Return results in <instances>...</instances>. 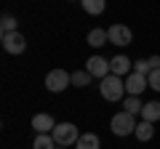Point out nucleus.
I'll return each instance as SVG.
<instances>
[{"mask_svg":"<svg viewBox=\"0 0 160 149\" xmlns=\"http://www.w3.org/2000/svg\"><path fill=\"white\" fill-rule=\"evenodd\" d=\"M99 91H102V99H107V101H118V99H123V91H126V77L107 74L104 80H99Z\"/></svg>","mask_w":160,"mask_h":149,"instance_id":"nucleus-1","label":"nucleus"},{"mask_svg":"<svg viewBox=\"0 0 160 149\" xmlns=\"http://www.w3.org/2000/svg\"><path fill=\"white\" fill-rule=\"evenodd\" d=\"M109 128H112L115 136H131L133 131H136V115H131V112H118V115L112 117V123H109Z\"/></svg>","mask_w":160,"mask_h":149,"instance_id":"nucleus-2","label":"nucleus"},{"mask_svg":"<svg viewBox=\"0 0 160 149\" xmlns=\"http://www.w3.org/2000/svg\"><path fill=\"white\" fill-rule=\"evenodd\" d=\"M69 85H72V74H69L67 69H51V72L46 74V88L51 93H62V91H67Z\"/></svg>","mask_w":160,"mask_h":149,"instance_id":"nucleus-3","label":"nucleus"},{"mask_svg":"<svg viewBox=\"0 0 160 149\" xmlns=\"http://www.w3.org/2000/svg\"><path fill=\"white\" fill-rule=\"evenodd\" d=\"M51 136L59 147H69V144H78L80 133H78V125H72V123H59Z\"/></svg>","mask_w":160,"mask_h":149,"instance_id":"nucleus-4","label":"nucleus"},{"mask_svg":"<svg viewBox=\"0 0 160 149\" xmlns=\"http://www.w3.org/2000/svg\"><path fill=\"white\" fill-rule=\"evenodd\" d=\"M0 46H3V51H6V53H11V56H19V53L27 51V40H24L22 32L0 35Z\"/></svg>","mask_w":160,"mask_h":149,"instance_id":"nucleus-5","label":"nucleus"},{"mask_svg":"<svg viewBox=\"0 0 160 149\" xmlns=\"http://www.w3.org/2000/svg\"><path fill=\"white\" fill-rule=\"evenodd\" d=\"M107 32H109V43H112V46H123L126 48V46H131V40H133V32L126 27V24H112Z\"/></svg>","mask_w":160,"mask_h":149,"instance_id":"nucleus-6","label":"nucleus"},{"mask_svg":"<svg viewBox=\"0 0 160 149\" xmlns=\"http://www.w3.org/2000/svg\"><path fill=\"white\" fill-rule=\"evenodd\" d=\"M86 69L93 74V77H99V80H104L107 74H112L109 72V59H104V56H91L86 61Z\"/></svg>","mask_w":160,"mask_h":149,"instance_id":"nucleus-7","label":"nucleus"},{"mask_svg":"<svg viewBox=\"0 0 160 149\" xmlns=\"http://www.w3.org/2000/svg\"><path fill=\"white\" fill-rule=\"evenodd\" d=\"M144 88H149V80H147V74L131 72V74L126 77V93H128V96H139V93H142Z\"/></svg>","mask_w":160,"mask_h":149,"instance_id":"nucleus-8","label":"nucleus"},{"mask_svg":"<svg viewBox=\"0 0 160 149\" xmlns=\"http://www.w3.org/2000/svg\"><path fill=\"white\" fill-rule=\"evenodd\" d=\"M109 72L118 74V77H128V74L133 72V61L126 53H123V56H115V59H109Z\"/></svg>","mask_w":160,"mask_h":149,"instance_id":"nucleus-9","label":"nucleus"},{"mask_svg":"<svg viewBox=\"0 0 160 149\" xmlns=\"http://www.w3.org/2000/svg\"><path fill=\"white\" fill-rule=\"evenodd\" d=\"M32 128H35V133H53L56 120H53L51 115H46V112H40V115L32 117Z\"/></svg>","mask_w":160,"mask_h":149,"instance_id":"nucleus-10","label":"nucleus"},{"mask_svg":"<svg viewBox=\"0 0 160 149\" xmlns=\"http://www.w3.org/2000/svg\"><path fill=\"white\" fill-rule=\"evenodd\" d=\"M107 43H109V32H107V29L96 27V29L88 32V46H91V48H102V46H107Z\"/></svg>","mask_w":160,"mask_h":149,"instance_id":"nucleus-11","label":"nucleus"},{"mask_svg":"<svg viewBox=\"0 0 160 149\" xmlns=\"http://www.w3.org/2000/svg\"><path fill=\"white\" fill-rule=\"evenodd\" d=\"M133 136L139 138V141H149V138L155 136V123H147V120H139L136 123V131H133Z\"/></svg>","mask_w":160,"mask_h":149,"instance_id":"nucleus-12","label":"nucleus"},{"mask_svg":"<svg viewBox=\"0 0 160 149\" xmlns=\"http://www.w3.org/2000/svg\"><path fill=\"white\" fill-rule=\"evenodd\" d=\"M75 149H102V141H99L96 133H80Z\"/></svg>","mask_w":160,"mask_h":149,"instance_id":"nucleus-13","label":"nucleus"},{"mask_svg":"<svg viewBox=\"0 0 160 149\" xmlns=\"http://www.w3.org/2000/svg\"><path fill=\"white\" fill-rule=\"evenodd\" d=\"M142 120H147V123H158L160 120V101H147L144 104Z\"/></svg>","mask_w":160,"mask_h":149,"instance_id":"nucleus-14","label":"nucleus"},{"mask_svg":"<svg viewBox=\"0 0 160 149\" xmlns=\"http://www.w3.org/2000/svg\"><path fill=\"white\" fill-rule=\"evenodd\" d=\"M80 6H83V11H86V13L99 16V13L107 8V0H80Z\"/></svg>","mask_w":160,"mask_h":149,"instance_id":"nucleus-15","label":"nucleus"},{"mask_svg":"<svg viewBox=\"0 0 160 149\" xmlns=\"http://www.w3.org/2000/svg\"><path fill=\"white\" fill-rule=\"evenodd\" d=\"M59 144L53 141V136L51 133H38L35 136V144H32V149H56Z\"/></svg>","mask_w":160,"mask_h":149,"instance_id":"nucleus-16","label":"nucleus"},{"mask_svg":"<svg viewBox=\"0 0 160 149\" xmlns=\"http://www.w3.org/2000/svg\"><path fill=\"white\" fill-rule=\"evenodd\" d=\"M0 32H3V35H8V32H19V22H16V16L6 13V16L0 19Z\"/></svg>","mask_w":160,"mask_h":149,"instance_id":"nucleus-17","label":"nucleus"},{"mask_svg":"<svg viewBox=\"0 0 160 149\" xmlns=\"http://www.w3.org/2000/svg\"><path fill=\"white\" fill-rule=\"evenodd\" d=\"M91 77H93V74L88 72V69H78V72H72V85H78V88H86L88 83H91Z\"/></svg>","mask_w":160,"mask_h":149,"instance_id":"nucleus-18","label":"nucleus"},{"mask_svg":"<svg viewBox=\"0 0 160 149\" xmlns=\"http://www.w3.org/2000/svg\"><path fill=\"white\" fill-rule=\"evenodd\" d=\"M123 107H126V112H131V115H142L144 104L139 101V96H128L126 101H123Z\"/></svg>","mask_w":160,"mask_h":149,"instance_id":"nucleus-19","label":"nucleus"},{"mask_svg":"<svg viewBox=\"0 0 160 149\" xmlns=\"http://www.w3.org/2000/svg\"><path fill=\"white\" fill-rule=\"evenodd\" d=\"M133 72H139V74H149V72H152V67H149L147 59H139V61H133Z\"/></svg>","mask_w":160,"mask_h":149,"instance_id":"nucleus-20","label":"nucleus"},{"mask_svg":"<svg viewBox=\"0 0 160 149\" xmlns=\"http://www.w3.org/2000/svg\"><path fill=\"white\" fill-rule=\"evenodd\" d=\"M147 80H149V88H152V91H160V69H152V72L147 74Z\"/></svg>","mask_w":160,"mask_h":149,"instance_id":"nucleus-21","label":"nucleus"},{"mask_svg":"<svg viewBox=\"0 0 160 149\" xmlns=\"http://www.w3.org/2000/svg\"><path fill=\"white\" fill-rule=\"evenodd\" d=\"M147 61H149V67H152V69H160V56H149Z\"/></svg>","mask_w":160,"mask_h":149,"instance_id":"nucleus-22","label":"nucleus"},{"mask_svg":"<svg viewBox=\"0 0 160 149\" xmlns=\"http://www.w3.org/2000/svg\"><path fill=\"white\" fill-rule=\"evenodd\" d=\"M56 149H59V147H56Z\"/></svg>","mask_w":160,"mask_h":149,"instance_id":"nucleus-23","label":"nucleus"}]
</instances>
